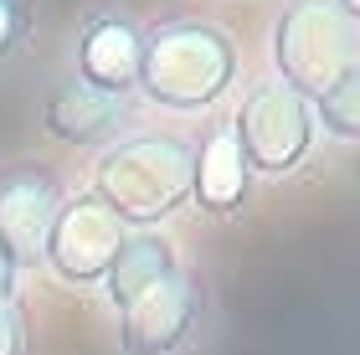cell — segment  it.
<instances>
[{
    "instance_id": "1",
    "label": "cell",
    "mask_w": 360,
    "mask_h": 355,
    "mask_svg": "<svg viewBox=\"0 0 360 355\" xmlns=\"http://www.w3.org/2000/svg\"><path fill=\"white\" fill-rule=\"evenodd\" d=\"M242 83V46L221 21L206 15H165L144 26L139 83L134 93L170 114H206Z\"/></svg>"
},
{
    "instance_id": "2",
    "label": "cell",
    "mask_w": 360,
    "mask_h": 355,
    "mask_svg": "<svg viewBox=\"0 0 360 355\" xmlns=\"http://www.w3.org/2000/svg\"><path fill=\"white\" fill-rule=\"evenodd\" d=\"M195 186V139L170 129H139V134L108 139L93 160V196L108 206L124 227H160L191 201Z\"/></svg>"
},
{
    "instance_id": "3",
    "label": "cell",
    "mask_w": 360,
    "mask_h": 355,
    "mask_svg": "<svg viewBox=\"0 0 360 355\" xmlns=\"http://www.w3.org/2000/svg\"><path fill=\"white\" fill-rule=\"evenodd\" d=\"M232 134L242 144L252 181H293L319 150V119L314 98H304L299 88H288L283 77H257L242 93Z\"/></svg>"
},
{
    "instance_id": "4",
    "label": "cell",
    "mask_w": 360,
    "mask_h": 355,
    "mask_svg": "<svg viewBox=\"0 0 360 355\" xmlns=\"http://www.w3.org/2000/svg\"><path fill=\"white\" fill-rule=\"evenodd\" d=\"M360 62V26H350L330 0H283L273 21V77L319 98L340 72Z\"/></svg>"
},
{
    "instance_id": "5",
    "label": "cell",
    "mask_w": 360,
    "mask_h": 355,
    "mask_svg": "<svg viewBox=\"0 0 360 355\" xmlns=\"http://www.w3.org/2000/svg\"><path fill=\"white\" fill-rule=\"evenodd\" d=\"M124 237H129L124 221L93 191H83V196L62 201V212L52 217V227H46L41 247H37V263L68 288H103Z\"/></svg>"
},
{
    "instance_id": "6",
    "label": "cell",
    "mask_w": 360,
    "mask_h": 355,
    "mask_svg": "<svg viewBox=\"0 0 360 355\" xmlns=\"http://www.w3.org/2000/svg\"><path fill=\"white\" fill-rule=\"evenodd\" d=\"M206 319V288L186 268L134 299L119 314V355H180L195 345Z\"/></svg>"
},
{
    "instance_id": "7",
    "label": "cell",
    "mask_w": 360,
    "mask_h": 355,
    "mask_svg": "<svg viewBox=\"0 0 360 355\" xmlns=\"http://www.w3.org/2000/svg\"><path fill=\"white\" fill-rule=\"evenodd\" d=\"M139 52H144V26L124 6H93L77 21L72 37V77L88 83L103 98H129L139 83Z\"/></svg>"
},
{
    "instance_id": "8",
    "label": "cell",
    "mask_w": 360,
    "mask_h": 355,
    "mask_svg": "<svg viewBox=\"0 0 360 355\" xmlns=\"http://www.w3.org/2000/svg\"><path fill=\"white\" fill-rule=\"evenodd\" d=\"M62 201H68V191H62V175L52 165L21 160V165L0 170V232L11 237V247L21 257H37Z\"/></svg>"
},
{
    "instance_id": "9",
    "label": "cell",
    "mask_w": 360,
    "mask_h": 355,
    "mask_svg": "<svg viewBox=\"0 0 360 355\" xmlns=\"http://www.w3.org/2000/svg\"><path fill=\"white\" fill-rule=\"evenodd\" d=\"M191 201L206 217H237L252 201V170L242 160V144L232 134V119H217L206 139H195V186Z\"/></svg>"
},
{
    "instance_id": "10",
    "label": "cell",
    "mask_w": 360,
    "mask_h": 355,
    "mask_svg": "<svg viewBox=\"0 0 360 355\" xmlns=\"http://www.w3.org/2000/svg\"><path fill=\"white\" fill-rule=\"evenodd\" d=\"M119 124H124V103L93 93L72 72L52 77L41 93V129L57 144H108Z\"/></svg>"
},
{
    "instance_id": "11",
    "label": "cell",
    "mask_w": 360,
    "mask_h": 355,
    "mask_svg": "<svg viewBox=\"0 0 360 355\" xmlns=\"http://www.w3.org/2000/svg\"><path fill=\"white\" fill-rule=\"evenodd\" d=\"M175 273H180V252L165 232L160 227H129L124 247H119V257H113V268L103 278V299L124 314L134 299H144L150 288H160Z\"/></svg>"
},
{
    "instance_id": "12",
    "label": "cell",
    "mask_w": 360,
    "mask_h": 355,
    "mask_svg": "<svg viewBox=\"0 0 360 355\" xmlns=\"http://www.w3.org/2000/svg\"><path fill=\"white\" fill-rule=\"evenodd\" d=\"M314 119H319V139L360 144V62L314 98Z\"/></svg>"
},
{
    "instance_id": "13",
    "label": "cell",
    "mask_w": 360,
    "mask_h": 355,
    "mask_svg": "<svg viewBox=\"0 0 360 355\" xmlns=\"http://www.w3.org/2000/svg\"><path fill=\"white\" fill-rule=\"evenodd\" d=\"M37 21H41L37 0H0V72H11L15 62L31 52Z\"/></svg>"
},
{
    "instance_id": "14",
    "label": "cell",
    "mask_w": 360,
    "mask_h": 355,
    "mask_svg": "<svg viewBox=\"0 0 360 355\" xmlns=\"http://www.w3.org/2000/svg\"><path fill=\"white\" fill-rule=\"evenodd\" d=\"M0 355H26V314L15 299H0Z\"/></svg>"
},
{
    "instance_id": "15",
    "label": "cell",
    "mask_w": 360,
    "mask_h": 355,
    "mask_svg": "<svg viewBox=\"0 0 360 355\" xmlns=\"http://www.w3.org/2000/svg\"><path fill=\"white\" fill-rule=\"evenodd\" d=\"M21 268H26V257L11 247L6 232H0V299H15V288H21Z\"/></svg>"
},
{
    "instance_id": "16",
    "label": "cell",
    "mask_w": 360,
    "mask_h": 355,
    "mask_svg": "<svg viewBox=\"0 0 360 355\" xmlns=\"http://www.w3.org/2000/svg\"><path fill=\"white\" fill-rule=\"evenodd\" d=\"M330 6H335L340 15H345L350 26H360V0H330Z\"/></svg>"
}]
</instances>
